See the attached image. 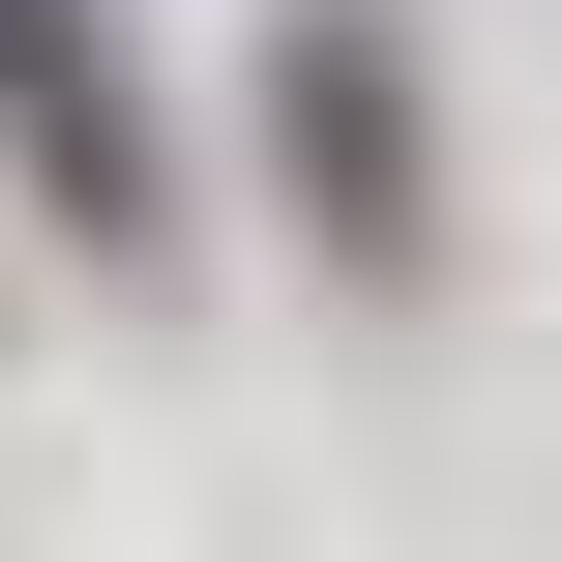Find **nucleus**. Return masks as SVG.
<instances>
[{
  "label": "nucleus",
  "mask_w": 562,
  "mask_h": 562,
  "mask_svg": "<svg viewBox=\"0 0 562 562\" xmlns=\"http://www.w3.org/2000/svg\"><path fill=\"white\" fill-rule=\"evenodd\" d=\"M267 178L326 237V296H445L474 178H445V89H415V0H267Z\"/></svg>",
  "instance_id": "nucleus-1"
},
{
  "label": "nucleus",
  "mask_w": 562,
  "mask_h": 562,
  "mask_svg": "<svg viewBox=\"0 0 562 562\" xmlns=\"http://www.w3.org/2000/svg\"><path fill=\"white\" fill-rule=\"evenodd\" d=\"M0 178H30V237L59 267H178V89L119 59V0H0Z\"/></svg>",
  "instance_id": "nucleus-2"
}]
</instances>
